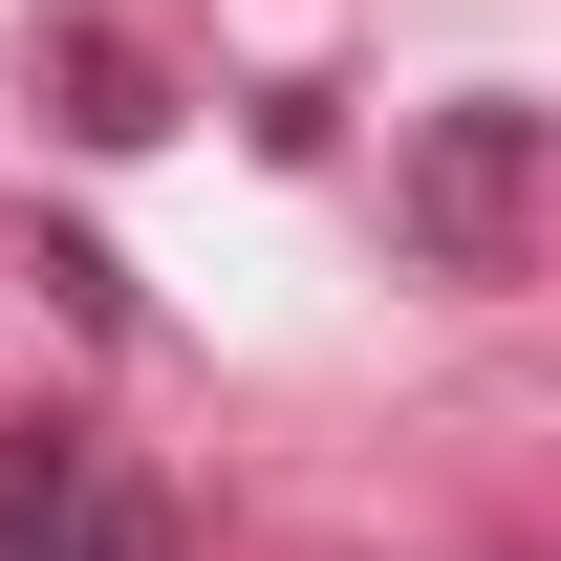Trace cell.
Listing matches in <instances>:
<instances>
[{"instance_id": "6da1fadb", "label": "cell", "mask_w": 561, "mask_h": 561, "mask_svg": "<svg viewBox=\"0 0 561 561\" xmlns=\"http://www.w3.org/2000/svg\"><path fill=\"white\" fill-rule=\"evenodd\" d=\"M389 216H411V260H432V280H518V260H540V108H518V87L432 108L411 173H389Z\"/></svg>"}, {"instance_id": "7a4b0ae2", "label": "cell", "mask_w": 561, "mask_h": 561, "mask_svg": "<svg viewBox=\"0 0 561 561\" xmlns=\"http://www.w3.org/2000/svg\"><path fill=\"white\" fill-rule=\"evenodd\" d=\"M0 561H173V496L108 476L87 432H22L0 454Z\"/></svg>"}]
</instances>
